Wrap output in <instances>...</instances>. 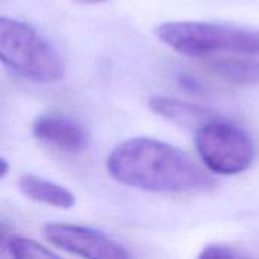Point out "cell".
I'll list each match as a JSON object with an SVG mask.
<instances>
[{
	"label": "cell",
	"mask_w": 259,
	"mask_h": 259,
	"mask_svg": "<svg viewBox=\"0 0 259 259\" xmlns=\"http://www.w3.org/2000/svg\"><path fill=\"white\" fill-rule=\"evenodd\" d=\"M106 168L117 182L152 193H190L214 184L184 150L144 137L114 147Z\"/></svg>",
	"instance_id": "1"
},
{
	"label": "cell",
	"mask_w": 259,
	"mask_h": 259,
	"mask_svg": "<svg viewBox=\"0 0 259 259\" xmlns=\"http://www.w3.org/2000/svg\"><path fill=\"white\" fill-rule=\"evenodd\" d=\"M2 64L21 79L35 83H55L65 76L59 50L30 24L0 18Z\"/></svg>",
	"instance_id": "2"
},
{
	"label": "cell",
	"mask_w": 259,
	"mask_h": 259,
	"mask_svg": "<svg viewBox=\"0 0 259 259\" xmlns=\"http://www.w3.org/2000/svg\"><path fill=\"white\" fill-rule=\"evenodd\" d=\"M158 38L170 49L191 58L215 53L259 55V32L203 21H167L156 27Z\"/></svg>",
	"instance_id": "3"
},
{
	"label": "cell",
	"mask_w": 259,
	"mask_h": 259,
	"mask_svg": "<svg viewBox=\"0 0 259 259\" xmlns=\"http://www.w3.org/2000/svg\"><path fill=\"white\" fill-rule=\"evenodd\" d=\"M196 149L211 171L225 176L246 171L255 158L250 135L237 123L219 115L196 131Z\"/></svg>",
	"instance_id": "4"
},
{
	"label": "cell",
	"mask_w": 259,
	"mask_h": 259,
	"mask_svg": "<svg viewBox=\"0 0 259 259\" xmlns=\"http://www.w3.org/2000/svg\"><path fill=\"white\" fill-rule=\"evenodd\" d=\"M44 235L49 243L68 253L94 259H126V249L100 231L77 225L49 223L44 226Z\"/></svg>",
	"instance_id": "5"
},
{
	"label": "cell",
	"mask_w": 259,
	"mask_h": 259,
	"mask_svg": "<svg viewBox=\"0 0 259 259\" xmlns=\"http://www.w3.org/2000/svg\"><path fill=\"white\" fill-rule=\"evenodd\" d=\"M33 135L39 141L62 152L77 153L88 147L87 131L76 120L62 114H44L33 123Z\"/></svg>",
	"instance_id": "6"
},
{
	"label": "cell",
	"mask_w": 259,
	"mask_h": 259,
	"mask_svg": "<svg viewBox=\"0 0 259 259\" xmlns=\"http://www.w3.org/2000/svg\"><path fill=\"white\" fill-rule=\"evenodd\" d=\"M150 109L161 115L162 118L188 127V129H199L202 124L208 123L209 120L215 118L217 114L205 106L182 102L178 99L165 97V96H155L149 100Z\"/></svg>",
	"instance_id": "7"
},
{
	"label": "cell",
	"mask_w": 259,
	"mask_h": 259,
	"mask_svg": "<svg viewBox=\"0 0 259 259\" xmlns=\"http://www.w3.org/2000/svg\"><path fill=\"white\" fill-rule=\"evenodd\" d=\"M18 188L30 200L59 209H70L76 203V197L70 190L53 181H47L35 175L20 176Z\"/></svg>",
	"instance_id": "8"
},
{
	"label": "cell",
	"mask_w": 259,
	"mask_h": 259,
	"mask_svg": "<svg viewBox=\"0 0 259 259\" xmlns=\"http://www.w3.org/2000/svg\"><path fill=\"white\" fill-rule=\"evenodd\" d=\"M212 70L234 83H259V59L223 58L211 62Z\"/></svg>",
	"instance_id": "9"
},
{
	"label": "cell",
	"mask_w": 259,
	"mask_h": 259,
	"mask_svg": "<svg viewBox=\"0 0 259 259\" xmlns=\"http://www.w3.org/2000/svg\"><path fill=\"white\" fill-rule=\"evenodd\" d=\"M6 246L9 253L17 259H39V258H58L55 252L47 249L46 246L30 240V238H23L17 235H11L6 240Z\"/></svg>",
	"instance_id": "10"
},
{
	"label": "cell",
	"mask_w": 259,
	"mask_h": 259,
	"mask_svg": "<svg viewBox=\"0 0 259 259\" xmlns=\"http://www.w3.org/2000/svg\"><path fill=\"white\" fill-rule=\"evenodd\" d=\"M244 256V253H240L234 247L225 246V244H208L200 252L199 258H240Z\"/></svg>",
	"instance_id": "11"
},
{
	"label": "cell",
	"mask_w": 259,
	"mask_h": 259,
	"mask_svg": "<svg viewBox=\"0 0 259 259\" xmlns=\"http://www.w3.org/2000/svg\"><path fill=\"white\" fill-rule=\"evenodd\" d=\"M182 79H181V83L184 85V87H187L188 90H193V91H199V88H200V83L193 77V76H181Z\"/></svg>",
	"instance_id": "12"
},
{
	"label": "cell",
	"mask_w": 259,
	"mask_h": 259,
	"mask_svg": "<svg viewBox=\"0 0 259 259\" xmlns=\"http://www.w3.org/2000/svg\"><path fill=\"white\" fill-rule=\"evenodd\" d=\"M0 164H2V173L0 175H2V179H3L6 176V173H8V161L5 158H2V162Z\"/></svg>",
	"instance_id": "13"
},
{
	"label": "cell",
	"mask_w": 259,
	"mask_h": 259,
	"mask_svg": "<svg viewBox=\"0 0 259 259\" xmlns=\"http://www.w3.org/2000/svg\"><path fill=\"white\" fill-rule=\"evenodd\" d=\"M77 2H80V3H100V2H105V0H77Z\"/></svg>",
	"instance_id": "14"
}]
</instances>
